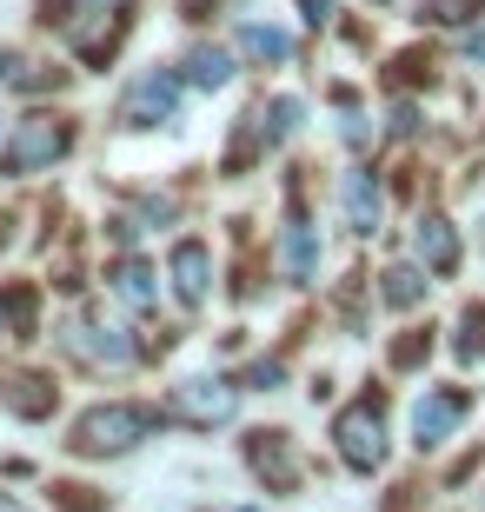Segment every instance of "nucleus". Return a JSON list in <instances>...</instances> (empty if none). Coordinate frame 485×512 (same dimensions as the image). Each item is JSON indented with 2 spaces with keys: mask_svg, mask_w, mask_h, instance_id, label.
<instances>
[{
  "mask_svg": "<svg viewBox=\"0 0 485 512\" xmlns=\"http://www.w3.org/2000/svg\"><path fill=\"white\" fill-rule=\"evenodd\" d=\"M153 426H160V413H153V406L113 399V406H94V413L74 419L67 446H74L80 459H120V453H133L140 439H153Z\"/></svg>",
  "mask_w": 485,
  "mask_h": 512,
  "instance_id": "f257e3e1",
  "label": "nucleus"
},
{
  "mask_svg": "<svg viewBox=\"0 0 485 512\" xmlns=\"http://www.w3.org/2000/svg\"><path fill=\"white\" fill-rule=\"evenodd\" d=\"M67 147H74V120L27 114V120H14V133H7V140H0V173H7V180L40 173V167H54Z\"/></svg>",
  "mask_w": 485,
  "mask_h": 512,
  "instance_id": "f03ea898",
  "label": "nucleus"
},
{
  "mask_svg": "<svg viewBox=\"0 0 485 512\" xmlns=\"http://www.w3.org/2000/svg\"><path fill=\"white\" fill-rule=\"evenodd\" d=\"M333 439H339V459L353 473H379L386 466V406L379 399H359L333 419Z\"/></svg>",
  "mask_w": 485,
  "mask_h": 512,
  "instance_id": "7ed1b4c3",
  "label": "nucleus"
},
{
  "mask_svg": "<svg viewBox=\"0 0 485 512\" xmlns=\"http://www.w3.org/2000/svg\"><path fill=\"white\" fill-rule=\"evenodd\" d=\"M233 413H240V386L233 380H180L167 393V406H160V419H180V426H200V433L226 426Z\"/></svg>",
  "mask_w": 485,
  "mask_h": 512,
  "instance_id": "20e7f679",
  "label": "nucleus"
},
{
  "mask_svg": "<svg viewBox=\"0 0 485 512\" xmlns=\"http://www.w3.org/2000/svg\"><path fill=\"white\" fill-rule=\"evenodd\" d=\"M466 413H472L466 386H426V393L412 399V446H419V453H439V446L466 426Z\"/></svg>",
  "mask_w": 485,
  "mask_h": 512,
  "instance_id": "39448f33",
  "label": "nucleus"
},
{
  "mask_svg": "<svg viewBox=\"0 0 485 512\" xmlns=\"http://www.w3.org/2000/svg\"><path fill=\"white\" fill-rule=\"evenodd\" d=\"M180 114V74L173 67H153V74H140L127 87V100H120V120L127 127H160V120Z\"/></svg>",
  "mask_w": 485,
  "mask_h": 512,
  "instance_id": "423d86ee",
  "label": "nucleus"
},
{
  "mask_svg": "<svg viewBox=\"0 0 485 512\" xmlns=\"http://www.w3.org/2000/svg\"><path fill=\"white\" fill-rule=\"evenodd\" d=\"M67 353L87 360V366H113V373H127V366L140 360L133 340L120 333V326H107V320H74V326H67Z\"/></svg>",
  "mask_w": 485,
  "mask_h": 512,
  "instance_id": "0eeeda50",
  "label": "nucleus"
},
{
  "mask_svg": "<svg viewBox=\"0 0 485 512\" xmlns=\"http://www.w3.org/2000/svg\"><path fill=\"white\" fill-rule=\"evenodd\" d=\"M412 253L426 273H459V233H452L446 213H419V227H412Z\"/></svg>",
  "mask_w": 485,
  "mask_h": 512,
  "instance_id": "6e6552de",
  "label": "nucleus"
},
{
  "mask_svg": "<svg viewBox=\"0 0 485 512\" xmlns=\"http://www.w3.org/2000/svg\"><path fill=\"white\" fill-rule=\"evenodd\" d=\"M246 459H253V473H260L273 493H293L299 466H293V446H286V433H253V439H246Z\"/></svg>",
  "mask_w": 485,
  "mask_h": 512,
  "instance_id": "1a4fd4ad",
  "label": "nucleus"
},
{
  "mask_svg": "<svg viewBox=\"0 0 485 512\" xmlns=\"http://www.w3.org/2000/svg\"><path fill=\"white\" fill-rule=\"evenodd\" d=\"M339 207H346V227L353 233H379V213H386V193L366 167L346 173V187H339Z\"/></svg>",
  "mask_w": 485,
  "mask_h": 512,
  "instance_id": "9d476101",
  "label": "nucleus"
},
{
  "mask_svg": "<svg viewBox=\"0 0 485 512\" xmlns=\"http://www.w3.org/2000/svg\"><path fill=\"white\" fill-rule=\"evenodd\" d=\"M206 273H213V260H206V247L200 240H180L173 247V293H180V306H200L206 300Z\"/></svg>",
  "mask_w": 485,
  "mask_h": 512,
  "instance_id": "9b49d317",
  "label": "nucleus"
},
{
  "mask_svg": "<svg viewBox=\"0 0 485 512\" xmlns=\"http://www.w3.org/2000/svg\"><path fill=\"white\" fill-rule=\"evenodd\" d=\"M240 60H253V67H286V60H293V34H286V27H266V20H246L240 27Z\"/></svg>",
  "mask_w": 485,
  "mask_h": 512,
  "instance_id": "f8f14e48",
  "label": "nucleus"
},
{
  "mask_svg": "<svg viewBox=\"0 0 485 512\" xmlns=\"http://www.w3.org/2000/svg\"><path fill=\"white\" fill-rule=\"evenodd\" d=\"M226 80H233V54H226V47H193V54H187V87L220 94Z\"/></svg>",
  "mask_w": 485,
  "mask_h": 512,
  "instance_id": "ddd939ff",
  "label": "nucleus"
},
{
  "mask_svg": "<svg viewBox=\"0 0 485 512\" xmlns=\"http://www.w3.org/2000/svg\"><path fill=\"white\" fill-rule=\"evenodd\" d=\"M280 260H286L293 280H313V273H319V233L313 227H286L280 233Z\"/></svg>",
  "mask_w": 485,
  "mask_h": 512,
  "instance_id": "4468645a",
  "label": "nucleus"
},
{
  "mask_svg": "<svg viewBox=\"0 0 485 512\" xmlns=\"http://www.w3.org/2000/svg\"><path fill=\"white\" fill-rule=\"evenodd\" d=\"M113 293H120L127 306H160V280H153V266H140V260L113 266Z\"/></svg>",
  "mask_w": 485,
  "mask_h": 512,
  "instance_id": "2eb2a0df",
  "label": "nucleus"
},
{
  "mask_svg": "<svg viewBox=\"0 0 485 512\" xmlns=\"http://www.w3.org/2000/svg\"><path fill=\"white\" fill-rule=\"evenodd\" d=\"M426 273H419V266H386V273H379V300L386 306H419L426 300Z\"/></svg>",
  "mask_w": 485,
  "mask_h": 512,
  "instance_id": "dca6fc26",
  "label": "nucleus"
},
{
  "mask_svg": "<svg viewBox=\"0 0 485 512\" xmlns=\"http://www.w3.org/2000/svg\"><path fill=\"white\" fill-rule=\"evenodd\" d=\"M47 380H34V373H20V380H7V406L14 413H27V419H40L47 406H54V393H40Z\"/></svg>",
  "mask_w": 485,
  "mask_h": 512,
  "instance_id": "f3484780",
  "label": "nucleus"
},
{
  "mask_svg": "<svg viewBox=\"0 0 485 512\" xmlns=\"http://www.w3.org/2000/svg\"><path fill=\"white\" fill-rule=\"evenodd\" d=\"M459 360H485V306H466V320H459Z\"/></svg>",
  "mask_w": 485,
  "mask_h": 512,
  "instance_id": "a211bd4d",
  "label": "nucleus"
},
{
  "mask_svg": "<svg viewBox=\"0 0 485 512\" xmlns=\"http://www.w3.org/2000/svg\"><path fill=\"white\" fill-rule=\"evenodd\" d=\"M426 14L439 20V27H466V20L485 14V0H426Z\"/></svg>",
  "mask_w": 485,
  "mask_h": 512,
  "instance_id": "6ab92c4d",
  "label": "nucleus"
},
{
  "mask_svg": "<svg viewBox=\"0 0 485 512\" xmlns=\"http://www.w3.org/2000/svg\"><path fill=\"white\" fill-rule=\"evenodd\" d=\"M280 380H286V366H280V360H260L253 373H246V386H260V393H273Z\"/></svg>",
  "mask_w": 485,
  "mask_h": 512,
  "instance_id": "aec40b11",
  "label": "nucleus"
},
{
  "mask_svg": "<svg viewBox=\"0 0 485 512\" xmlns=\"http://www.w3.org/2000/svg\"><path fill=\"white\" fill-rule=\"evenodd\" d=\"M7 313H14V326L27 333V326H34V293H27V286H20V293H7Z\"/></svg>",
  "mask_w": 485,
  "mask_h": 512,
  "instance_id": "412c9836",
  "label": "nucleus"
},
{
  "mask_svg": "<svg viewBox=\"0 0 485 512\" xmlns=\"http://www.w3.org/2000/svg\"><path fill=\"white\" fill-rule=\"evenodd\" d=\"M299 14H306V20L319 27V20H333V0H299Z\"/></svg>",
  "mask_w": 485,
  "mask_h": 512,
  "instance_id": "4be33fe9",
  "label": "nucleus"
},
{
  "mask_svg": "<svg viewBox=\"0 0 485 512\" xmlns=\"http://www.w3.org/2000/svg\"><path fill=\"white\" fill-rule=\"evenodd\" d=\"M466 60H472V67H485V34H466Z\"/></svg>",
  "mask_w": 485,
  "mask_h": 512,
  "instance_id": "5701e85b",
  "label": "nucleus"
},
{
  "mask_svg": "<svg viewBox=\"0 0 485 512\" xmlns=\"http://www.w3.org/2000/svg\"><path fill=\"white\" fill-rule=\"evenodd\" d=\"M0 512H27V506H20V499H7V493H0Z\"/></svg>",
  "mask_w": 485,
  "mask_h": 512,
  "instance_id": "b1692460",
  "label": "nucleus"
}]
</instances>
